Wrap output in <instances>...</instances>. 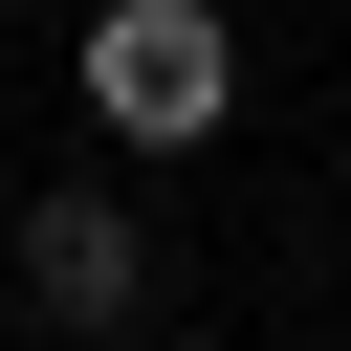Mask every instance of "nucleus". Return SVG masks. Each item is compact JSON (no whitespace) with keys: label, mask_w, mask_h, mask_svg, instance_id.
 Wrapping results in <instances>:
<instances>
[{"label":"nucleus","mask_w":351,"mask_h":351,"mask_svg":"<svg viewBox=\"0 0 351 351\" xmlns=\"http://www.w3.org/2000/svg\"><path fill=\"white\" fill-rule=\"evenodd\" d=\"M88 110H110L132 154H197V132L241 110V44H219V0H88Z\"/></svg>","instance_id":"1"},{"label":"nucleus","mask_w":351,"mask_h":351,"mask_svg":"<svg viewBox=\"0 0 351 351\" xmlns=\"http://www.w3.org/2000/svg\"><path fill=\"white\" fill-rule=\"evenodd\" d=\"M132 197H22V307L44 329H132Z\"/></svg>","instance_id":"2"}]
</instances>
